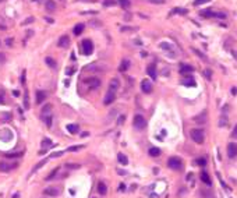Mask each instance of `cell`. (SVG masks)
<instances>
[{
	"instance_id": "cell-37",
	"label": "cell",
	"mask_w": 237,
	"mask_h": 198,
	"mask_svg": "<svg viewBox=\"0 0 237 198\" xmlns=\"http://www.w3.org/2000/svg\"><path fill=\"white\" fill-rule=\"evenodd\" d=\"M24 108H25V109H29V99H28V93H25V98H24Z\"/></svg>"
},
{
	"instance_id": "cell-5",
	"label": "cell",
	"mask_w": 237,
	"mask_h": 198,
	"mask_svg": "<svg viewBox=\"0 0 237 198\" xmlns=\"http://www.w3.org/2000/svg\"><path fill=\"white\" fill-rule=\"evenodd\" d=\"M145 126H147V120L144 119V116L137 114L135 117H134V127L138 130H142V129H145Z\"/></svg>"
},
{
	"instance_id": "cell-15",
	"label": "cell",
	"mask_w": 237,
	"mask_h": 198,
	"mask_svg": "<svg viewBox=\"0 0 237 198\" xmlns=\"http://www.w3.org/2000/svg\"><path fill=\"white\" fill-rule=\"evenodd\" d=\"M67 131L70 134H76V133H78V130H80V127H78V124H67Z\"/></svg>"
},
{
	"instance_id": "cell-33",
	"label": "cell",
	"mask_w": 237,
	"mask_h": 198,
	"mask_svg": "<svg viewBox=\"0 0 237 198\" xmlns=\"http://www.w3.org/2000/svg\"><path fill=\"white\" fill-rule=\"evenodd\" d=\"M50 110H52V105H46L43 109H42V116H46V114H49V112H50Z\"/></svg>"
},
{
	"instance_id": "cell-34",
	"label": "cell",
	"mask_w": 237,
	"mask_h": 198,
	"mask_svg": "<svg viewBox=\"0 0 237 198\" xmlns=\"http://www.w3.org/2000/svg\"><path fill=\"white\" fill-rule=\"evenodd\" d=\"M59 169H60V167H56V169H53V172H52V173H50V174H49L48 177H46V180H48V182H49V180H52V179L55 177V176H56V173H57V172H59Z\"/></svg>"
},
{
	"instance_id": "cell-10",
	"label": "cell",
	"mask_w": 237,
	"mask_h": 198,
	"mask_svg": "<svg viewBox=\"0 0 237 198\" xmlns=\"http://www.w3.org/2000/svg\"><path fill=\"white\" fill-rule=\"evenodd\" d=\"M43 194H45V195H50V197H57V195H59V188H56V187L45 188Z\"/></svg>"
},
{
	"instance_id": "cell-38",
	"label": "cell",
	"mask_w": 237,
	"mask_h": 198,
	"mask_svg": "<svg viewBox=\"0 0 237 198\" xmlns=\"http://www.w3.org/2000/svg\"><path fill=\"white\" fill-rule=\"evenodd\" d=\"M63 154H64L63 151H59V152H55V154H50V156H49V158H57V156H61Z\"/></svg>"
},
{
	"instance_id": "cell-11",
	"label": "cell",
	"mask_w": 237,
	"mask_h": 198,
	"mask_svg": "<svg viewBox=\"0 0 237 198\" xmlns=\"http://www.w3.org/2000/svg\"><path fill=\"white\" fill-rule=\"evenodd\" d=\"M52 145H53L52 140H49V138H43V140H42V148H43V149L40 151V154H43L45 151L48 149V148H50Z\"/></svg>"
},
{
	"instance_id": "cell-40",
	"label": "cell",
	"mask_w": 237,
	"mask_h": 198,
	"mask_svg": "<svg viewBox=\"0 0 237 198\" xmlns=\"http://www.w3.org/2000/svg\"><path fill=\"white\" fill-rule=\"evenodd\" d=\"M159 46H161L162 49H166V50H170V49H172V48H170V45H169V43H166V42H163V43H161V45H159Z\"/></svg>"
},
{
	"instance_id": "cell-18",
	"label": "cell",
	"mask_w": 237,
	"mask_h": 198,
	"mask_svg": "<svg viewBox=\"0 0 237 198\" xmlns=\"http://www.w3.org/2000/svg\"><path fill=\"white\" fill-rule=\"evenodd\" d=\"M117 161L120 162L121 165H127V163H129V159H127V156H126L124 154H121V152H119V154H117Z\"/></svg>"
},
{
	"instance_id": "cell-55",
	"label": "cell",
	"mask_w": 237,
	"mask_h": 198,
	"mask_svg": "<svg viewBox=\"0 0 237 198\" xmlns=\"http://www.w3.org/2000/svg\"><path fill=\"white\" fill-rule=\"evenodd\" d=\"M88 135H89V133H87V131H85V133H82V134H81V137H88Z\"/></svg>"
},
{
	"instance_id": "cell-8",
	"label": "cell",
	"mask_w": 237,
	"mask_h": 198,
	"mask_svg": "<svg viewBox=\"0 0 237 198\" xmlns=\"http://www.w3.org/2000/svg\"><path fill=\"white\" fill-rule=\"evenodd\" d=\"M59 46L63 49H67L68 46H70V38H68L67 35H63V37L59 39Z\"/></svg>"
},
{
	"instance_id": "cell-30",
	"label": "cell",
	"mask_w": 237,
	"mask_h": 198,
	"mask_svg": "<svg viewBox=\"0 0 237 198\" xmlns=\"http://www.w3.org/2000/svg\"><path fill=\"white\" fill-rule=\"evenodd\" d=\"M20 156H22V152H13V154H6V158H11V159H14V158H20Z\"/></svg>"
},
{
	"instance_id": "cell-3",
	"label": "cell",
	"mask_w": 237,
	"mask_h": 198,
	"mask_svg": "<svg viewBox=\"0 0 237 198\" xmlns=\"http://www.w3.org/2000/svg\"><path fill=\"white\" fill-rule=\"evenodd\" d=\"M191 138H193V141H195L197 144H202L204 142V131L202 130H191Z\"/></svg>"
},
{
	"instance_id": "cell-13",
	"label": "cell",
	"mask_w": 237,
	"mask_h": 198,
	"mask_svg": "<svg viewBox=\"0 0 237 198\" xmlns=\"http://www.w3.org/2000/svg\"><path fill=\"white\" fill-rule=\"evenodd\" d=\"M98 193H99L101 195H105L106 193H108V187H106V184H105L103 182L98 183Z\"/></svg>"
},
{
	"instance_id": "cell-7",
	"label": "cell",
	"mask_w": 237,
	"mask_h": 198,
	"mask_svg": "<svg viewBox=\"0 0 237 198\" xmlns=\"http://www.w3.org/2000/svg\"><path fill=\"white\" fill-rule=\"evenodd\" d=\"M227 155H229V158H236L237 156V144L234 142H230L229 145H227Z\"/></svg>"
},
{
	"instance_id": "cell-2",
	"label": "cell",
	"mask_w": 237,
	"mask_h": 198,
	"mask_svg": "<svg viewBox=\"0 0 237 198\" xmlns=\"http://www.w3.org/2000/svg\"><path fill=\"white\" fill-rule=\"evenodd\" d=\"M167 166H169L170 169H174V170H180L181 166H183V162H181L180 158H177V156H172V158L167 161Z\"/></svg>"
},
{
	"instance_id": "cell-43",
	"label": "cell",
	"mask_w": 237,
	"mask_h": 198,
	"mask_svg": "<svg viewBox=\"0 0 237 198\" xmlns=\"http://www.w3.org/2000/svg\"><path fill=\"white\" fill-rule=\"evenodd\" d=\"M213 17H219V18H226V14L225 13H215Z\"/></svg>"
},
{
	"instance_id": "cell-16",
	"label": "cell",
	"mask_w": 237,
	"mask_h": 198,
	"mask_svg": "<svg viewBox=\"0 0 237 198\" xmlns=\"http://www.w3.org/2000/svg\"><path fill=\"white\" fill-rule=\"evenodd\" d=\"M147 73H148V75L151 78H152V80H155V78H156V69H155V66H149L148 67V70H147Z\"/></svg>"
},
{
	"instance_id": "cell-4",
	"label": "cell",
	"mask_w": 237,
	"mask_h": 198,
	"mask_svg": "<svg viewBox=\"0 0 237 198\" xmlns=\"http://www.w3.org/2000/svg\"><path fill=\"white\" fill-rule=\"evenodd\" d=\"M81 46H82V48H81V52L84 53V55H87V56L93 52V45H92V42H91L89 39H85L84 42L81 43Z\"/></svg>"
},
{
	"instance_id": "cell-57",
	"label": "cell",
	"mask_w": 237,
	"mask_h": 198,
	"mask_svg": "<svg viewBox=\"0 0 237 198\" xmlns=\"http://www.w3.org/2000/svg\"><path fill=\"white\" fill-rule=\"evenodd\" d=\"M0 103H4V102H3V98H1V96H0Z\"/></svg>"
},
{
	"instance_id": "cell-27",
	"label": "cell",
	"mask_w": 237,
	"mask_h": 198,
	"mask_svg": "<svg viewBox=\"0 0 237 198\" xmlns=\"http://www.w3.org/2000/svg\"><path fill=\"white\" fill-rule=\"evenodd\" d=\"M42 119L45 120V123H46V126H48V127H52V116H50V114L42 116Z\"/></svg>"
},
{
	"instance_id": "cell-49",
	"label": "cell",
	"mask_w": 237,
	"mask_h": 198,
	"mask_svg": "<svg viewBox=\"0 0 237 198\" xmlns=\"http://www.w3.org/2000/svg\"><path fill=\"white\" fill-rule=\"evenodd\" d=\"M21 84H25V71H22L21 74Z\"/></svg>"
},
{
	"instance_id": "cell-46",
	"label": "cell",
	"mask_w": 237,
	"mask_h": 198,
	"mask_svg": "<svg viewBox=\"0 0 237 198\" xmlns=\"http://www.w3.org/2000/svg\"><path fill=\"white\" fill-rule=\"evenodd\" d=\"M124 116H120V117L117 119V124H123V123H124Z\"/></svg>"
},
{
	"instance_id": "cell-17",
	"label": "cell",
	"mask_w": 237,
	"mask_h": 198,
	"mask_svg": "<svg viewBox=\"0 0 237 198\" xmlns=\"http://www.w3.org/2000/svg\"><path fill=\"white\" fill-rule=\"evenodd\" d=\"M82 32H84V24H77L76 27H74V35L78 37V35H81Z\"/></svg>"
},
{
	"instance_id": "cell-52",
	"label": "cell",
	"mask_w": 237,
	"mask_h": 198,
	"mask_svg": "<svg viewBox=\"0 0 237 198\" xmlns=\"http://www.w3.org/2000/svg\"><path fill=\"white\" fill-rule=\"evenodd\" d=\"M13 95H14V96H20L21 92L18 91V89H16V91H13Z\"/></svg>"
},
{
	"instance_id": "cell-50",
	"label": "cell",
	"mask_w": 237,
	"mask_h": 198,
	"mask_svg": "<svg viewBox=\"0 0 237 198\" xmlns=\"http://www.w3.org/2000/svg\"><path fill=\"white\" fill-rule=\"evenodd\" d=\"M232 137H233V138H237V126H236V127H234L233 133H232Z\"/></svg>"
},
{
	"instance_id": "cell-24",
	"label": "cell",
	"mask_w": 237,
	"mask_h": 198,
	"mask_svg": "<svg viewBox=\"0 0 237 198\" xmlns=\"http://www.w3.org/2000/svg\"><path fill=\"white\" fill-rule=\"evenodd\" d=\"M119 3L117 0H105L103 1V7H113V6H116Z\"/></svg>"
},
{
	"instance_id": "cell-48",
	"label": "cell",
	"mask_w": 237,
	"mask_h": 198,
	"mask_svg": "<svg viewBox=\"0 0 237 198\" xmlns=\"http://www.w3.org/2000/svg\"><path fill=\"white\" fill-rule=\"evenodd\" d=\"M194 52L197 53V55H200V56H201V59H202V60H205V59H206V57H205V55H202V53L200 52V50H195V49H194Z\"/></svg>"
},
{
	"instance_id": "cell-9",
	"label": "cell",
	"mask_w": 237,
	"mask_h": 198,
	"mask_svg": "<svg viewBox=\"0 0 237 198\" xmlns=\"http://www.w3.org/2000/svg\"><path fill=\"white\" fill-rule=\"evenodd\" d=\"M141 89L144 91L145 93H149L151 91H152V85H151V81L148 80H144L142 82H141Z\"/></svg>"
},
{
	"instance_id": "cell-42",
	"label": "cell",
	"mask_w": 237,
	"mask_h": 198,
	"mask_svg": "<svg viewBox=\"0 0 237 198\" xmlns=\"http://www.w3.org/2000/svg\"><path fill=\"white\" fill-rule=\"evenodd\" d=\"M149 3H152V4H163V3H165V0H149Z\"/></svg>"
},
{
	"instance_id": "cell-56",
	"label": "cell",
	"mask_w": 237,
	"mask_h": 198,
	"mask_svg": "<svg viewBox=\"0 0 237 198\" xmlns=\"http://www.w3.org/2000/svg\"><path fill=\"white\" fill-rule=\"evenodd\" d=\"M18 197H20L18 194H14V195H13V198H18Z\"/></svg>"
},
{
	"instance_id": "cell-14",
	"label": "cell",
	"mask_w": 237,
	"mask_h": 198,
	"mask_svg": "<svg viewBox=\"0 0 237 198\" xmlns=\"http://www.w3.org/2000/svg\"><path fill=\"white\" fill-rule=\"evenodd\" d=\"M149 155H151L152 158H158V156L161 155V149H159L158 146H151V148H149Z\"/></svg>"
},
{
	"instance_id": "cell-22",
	"label": "cell",
	"mask_w": 237,
	"mask_h": 198,
	"mask_svg": "<svg viewBox=\"0 0 237 198\" xmlns=\"http://www.w3.org/2000/svg\"><path fill=\"white\" fill-rule=\"evenodd\" d=\"M194 120L198 121V123H201V124H202V123H204V121L206 120V112L204 110V112H202V113L200 114V116H197V117H194Z\"/></svg>"
},
{
	"instance_id": "cell-6",
	"label": "cell",
	"mask_w": 237,
	"mask_h": 198,
	"mask_svg": "<svg viewBox=\"0 0 237 198\" xmlns=\"http://www.w3.org/2000/svg\"><path fill=\"white\" fill-rule=\"evenodd\" d=\"M85 84L88 85V88L95 89V88H98V87L101 85V81L98 80L96 77H91V78H87V80H85Z\"/></svg>"
},
{
	"instance_id": "cell-54",
	"label": "cell",
	"mask_w": 237,
	"mask_h": 198,
	"mask_svg": "<svg viewBox=\"0 0 237 198\" xmlns=\"http://www.w3.org/2000/svg\"><path fill=\"white\" fill-rule=\"evenodd\" d=\"M204 74H205V75H208V78H211V71H209V70H205Z\"/></svg>"
},
{
	"instance_id": "cell-44",
	"label": "cell",
	"mask_w": 237,
	"mask_h": 198,
	"mask_svg": "<svg viewBox=\"0 0 237 198\" xmlns=\"http://www.w3.org/2000/svg\"><path fill=\"white\" fill-rule=\"evenodd\" d=\"M197 163H198V165H201V166H205V163H206V159H205V158L198 159V161H197Z\"/></svg>"
},
{
	"instance_id": "cell-31",
	"label": "cell",
	"mask_w": 237,
	"mask_h": 198,
	"mask_svg": "<svg viewBox=\"0 0 237 198\" xmlns=\"http://www.w3.org/2000/svg\"><path fill=\"white\" fill-rule=\"evenodd\" d=\"M119 4H120L123 8H129L130 7V0H119Z\"/></svg>"
},
{
	"instance_id": "cell-29",
	"label": "cell",
	"mask_w": 237,
	"mask_h": 198,
	"mask_svg": "<svg viewBox=\"0 0 237 198\" xmlns=\"http://www.w3.org/2000/svg\"><path fill=\"white\" fill-rule=\"evenodd\" d=\"M213 14H215V13H212L211 10H204V11H201V17H205V18L213 17Z\"/></svg>"
},
{
	"instance_id": "cell-58",
	"label": "cell",
	"mask_w": 237,
	"mask_h": 198,
	"mask_svg": "<svg viewBox=\"0 0 237 198\" xmlns=\"http://www.w3.org/2000/svg\"><path fill=\"white\" fill-rule=\"evenodd\" d=\"M1 1H4V0H0V3H1Z\"/></svg>"
},
{
	"instance_id": "cell-36",
	"label": "cell",
	"mask_w": 237,
	"mask_h": 198,
	"mask_svg": "<svg viewBox=\"0 0 237 198\" xmlns=\"http://www.w3.org/2000/svg\"><path fill=\"white\" fill-rule=\"evenodd\" d=\"M66 167H70V169H78L81 167L78 163H66Z\"/></svg>"
},
{
	"instance_id": "cell-47",
	"label": "cell",
	"mask_w": 237,
	"mask_h": 198,
	"mask_svg": "<svg viewBox=\"0 0 237 198\" xmlns=\"http://www.w3.org/2000/svg\"><path fill=\"white\" fill-rule=\"evenodd\" d=\"M74 71H76V70H74V69H71V67H68V69L66 70V73H67L68 75H71V74H74Z\"/></svg>"
},
{
	"instance_id": "cell-32",
	"label": "cell",
	"mask_w": 237,
	"mask_h": 198,
	"mask_svg": "<svg viewBox=\"0 0 237 198\" xmlns=\"http://www.w3.org/2000/svg\"><path fill=\"white\" fill-rule=\"evenodd\" d=\"M85 145H76V146H70V148H68V152H76V151H80V149H82V148H84Z\"/></svg>"
},
{
	"instance_id": "cell-45",
	"label": "cell",
	"mask_w": 237,
	"mask_h": 198,
	"mask_svg": "<svg viewBox=\"0 0 237 198\" xmlns=\"http://www.w3.org/2000/svg\"><path fill=\"white\" fill-rule=\"evenodd\" d=\"M121 31H123V32H127V31H135V28H131V27H123Z\"/></svg>"
},
{
	"instance_id": "cell-25",
	"label": "cell",
	"mask_w": 237,
	"mask_h": 198,
	"mask_svg": "<svg viewBox=\"0 0 237 198\" xmlns=\"http://www.w3.org/2000/svg\"><path fill=\"white\" fill-rule=\"evenodd\" d=\"M183 85H187V87H194V85H195V81H194L191 77H187L184 81H183Z\"/></svg>"
},
{
	"instance_id": "cell-39",
	"label": "cell",
	"mask_w": 237,
	"mask_h": 198,
	"mask_svg": "<svg viewBox=\"0 0 237 198\" xmlns=\"http://www.w3.org/2000/svg\"><path fill=\"white\" fill-rule=\"evenodd\" d=\"M173 11H174V13H179V14H187V13H188L187 10H185V8H184V10H183V8H174Z\"/></svg>"
},
{
	"instance_id": "cell-35",
	"label": "cell",
	"mask_w": 237,
	"mask_h": 198,
	"mask_svg": "<svg viewBox=\"0 0 237 198\" xmlns=\"http://www.w3.org/2000/svg\"><path fill=\"white\" fill-rule=\"evenodd\" d=\"M46 161H48V159H43V161L40 162V163H38V165H36L35 167H34V169H32V173H35V172H36V170H38V169H39V167H42V166H43L45 163H46Z\"/></svg>"
},
{
	"instance_id": "cell-21",
	"label": "cell",
	"mask_w": 237,
	"mask_h": 198,
	"mask_svg": "<svg viewBox=\"0 0 237 198\" xmlns=\"http://www.w3.org/2000/svg\"><path fill=\"white\" fill-rule=\"evenodd\" d=\"M129 67H130V61L129 60H123V61H121V64H120V67H119V70L124 73V71L129 70Z\"/></svg>"
},
{
	"instance_id": "cell-41",
	"label": "cell",
	"mask_w": 237,
	"mask_h": 198,
	"mask_svg": "<svg viewBox=\"0 0 237 198\" xmlns=\"http://www.w3.org/2000/svg\"><path fill=\"white\" fill-rule=\"evenodd\" d=\"M206 1H209V0H195V1H194V6H201V4L206 3Z\"/></svg>"
},
{
	"instance_id": "cell-23",
	"label": "cell",
	"mask_w": 237,
	"mask_h": 198,
	"mask_svg": "<svg viewBox=\"0 0 237 198\" xmlns=\"http://www.w3.org/2000/svg\"><path fill=\"white\" fill-rule=\"evenodd\" d=\"M45 61H46V64H48L49 67H52V69H56V66H57V64H56V61L53 60V59H52L50 56L46 57V59H45Z\"/></svg>"
},
{
	"instance_id": "cell-19",
	"label": "cell",
	"mask_w": 237,
	"mask_h": 198,
	"mask_svg": "<svg viewBox=\"0 0 237 198\" xmlns=\"http://www.w3.org/2000/svg\"><path fill=\"white\" fill-rule=\"evenodd\" d=\"M194 71V67H191V66H188V64H183L181 66V70H180V73L181 74H187V73H193Z\"/></svg>"
},
{
	"instance_id": "cell-20",
	"label": "cell",
	"mask_w": 237,
	"mask_h": 198,
	"mask_svg": "<svg viewBox=\"0 0 237 198\" xmlns=\"http://www.w3.org/2000/svg\"><path fill=\"white\" fill-rule=\"evenodd\" d=\"M45 6H46V10H49V11H53V10H56V3H55L53 0H48Z\"/></svg>"
},
{
	"instance_id": "cell-26",
	"label": "cell",
	"mask_w": 237,
	"mask_h": 198,
	"mask_svg": "<svg viewBox=\"0 0 237 198\" xmlns=\"http://www.w3.org/2000/svg\"><path fill=\"white\" fill-rule=\"evenodd\" d=\"M201 180L204 183H206L208 186H211V179H209V176L206 174V172H202V173H201Z\"/></svg>"
},
{
	"instance_id": "cell-12",
	"label": "cell",
	"mask_w": 237,
	"mask_h": 198,
	"mask_svg": "<svg viewBox=\"0 0 237 198\" xmlns=\"http://www.w3.org/2000/svg\"><path fill=\"white\" fill-rule=\"evenodd\" d=\"M45 99H46V92L45 91H38L36 92V103H43Z\"/></svg>"
},
{
	"instance_id": "cell-1",
	"label": "cell",
	"mask_w": 237,
	"mask_h": 198,
	"mask_svg": "<svg viewBox=\"0 0 237 198\" xmlns=\"http://www.w3.org/2000/svg\"><path fill=\"white\" fill-rule=\"evenodd\" d=\"M119 87H120V82H119V80H117V78H112L110 84H109L108 92H106V95H105V99H103V103L106 106L112 105L113 102H114V99H116V91L119 89Z\"/></svg>"
},
{
	"instance_id": "cell-53",
	"label": "cell",
	"mask_w": 237,
	"mask_h": 198,
	"mask_svg": "<svg viewBox=\"0 0 237 198\" xmlns=\"http://www.w3.org/2000/svg\"><path fill=\"white\" fill-rule=\"evenodd\" d=\"M6 28H7V25H4V24H3V21L0 20V29H6Z\"/></svg>"
},
{
	"instance_id": "cell-51",
	"label": "cell",
	"mask_w": 237,
	"mask_h": 198,
	"mask_svg": "<svg viewBox=\"0 0 237 198\" xmlns=\"http://www.w3.org/2000/svg\"><path fill=\"white\" fill-rule=\"evenodd\" d=\"M4 61H6V56L3 53H0V63H4Z\"/></svg>"
},
{
	"instance_id": "cell-28",
	"label": "cell",
	"mask_w": 237,
	"mask_h": 198,
	"mask_svg": "<svg viewBox=\"0 0 237 198\" xmlns=\"http://www.w3.org/2000/svg\"><path fill=\"white\" fill-rule=\"evenodd\" d=\"M11 166L7 165V163H4V162H0V172H8Z\"/></svg>"
}]
</instances>
